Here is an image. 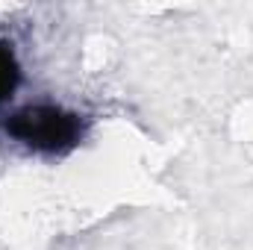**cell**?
<instances>
[{
    "label": "cell",
    "instance_id": "cell-2",
    "mask_svg": "<svg viewBox=\"0 0 253 250\" xmlns=\"http://www.w3.org/2000/svg\"><path fill=\"white\" fill-rule=\"evenodd\" d=\"M21 62L12 42H0V106L9 103L21 85Z\"/></svg>",
    "mask_w": 253,
    "mask_h": 250
},
{
    "label": "cell",
    "instance_id": "cell-1",
    "mask_svg": "<svg viewBox=\"0 0 253 250\" xmlns=\"http://www.w3.org/2000/svg\"><path fill=\"white\" fill-rule=\"evenodd\" d=\"M0 129L9 141L33 153L65 156L74 147H80V141L85 138L88 121L80 112L56 106V103H30V106L9 112L0 121Z\"/></svg>",
    "mask_w": 253,
    "mask_h": 250
}]
</instances>
